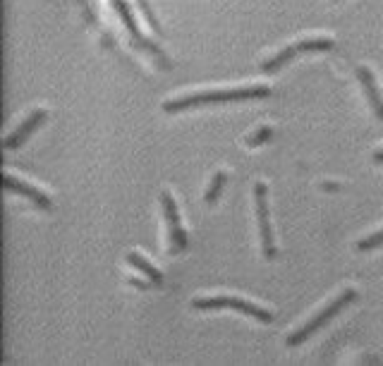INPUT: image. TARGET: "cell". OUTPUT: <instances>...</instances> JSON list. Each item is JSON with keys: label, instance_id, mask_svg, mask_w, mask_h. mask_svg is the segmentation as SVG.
Wrapping results in <instances>:
<instances>
[{"label": "cell", "instance_id": "obj_1", "mask_svg": "<svg viewBox=\"0 0 383 366\" xmlns=\"http://www.w3.org/2000/svg\"><path fill=\"white\" fill-rule=\"evenodd\" d=\"M271 86L254 84V86H237V89H213V91H194V94L177 96L163 103L166 113H182V110L197 108L206 103H232V101H249V99H269Z\"/></svg>", "mask_w": 383, "mask_h": 366}, {"label": "cell", "instance_id": "obj_2", "mask_svg": "<svg viewBox=\"0 0 383 366\" xmlns=\"http://www.w3.org/2000/svg\"><path fill=\"white\" fill-rule=\"evenodd\" d=\"M357 300V290L355 287H347V290H343L341 295L336 297V300L331 302V304L326 306V309H321L317 316H314L312 321H309L307 326H302L299 330H295L293 335H288V347H297V345H302L307 338H312L314 333H317L319 328H323V326L328 324L331 319H336L338 314H341L343 309H345L347 304H352V302Z\"/></svg>", "mask_w": 383, "mask_h": 366}, {"label": "cell", "instance_id": "obj_3", "mask_svg": "<svg viewBox=\"0 0 383 366\" xmlns=\"http://www.w3.org/2000/svg\"><path fill=\"white\" fill-rule=\"evenodd\" d=\"M192 309L197 311H216V309H235L242 311L247 316H254L261 324H271L273 321V314L264 306L254 304V302H247L242 297H227V295H218V297H199V300L192 302Z\"/></svg>", "mask_w": 383, "mask_h": 366}, {"label": "cell", "instance_id": "obj_4", "mask_svg": "<svg viewBox=\"0 0 383 366\" xmlns=\"http://www.w3.org/2000/svg\"><path fill=\"white\" fill-rule=\"evenodd\" d=\"M161 202H163V211H166V221H168V232H171V249L168 254L175 256V254L185 252L187 247V232L180 223V213H177V204L173 199V194L168 189L161 192Z\"/></svg>", "mask_w": 383, "mask_h": 366}, {"label": "cell", "instance_id": "obj_5", "mask_svg": "<svg viewBox=\"0 0 383 366\" xmlns=\"http://www.w3.org/2000/svg\"><path fill=\"white\" fill-rule=\"evenodd\" d=\"M266 184L256 182L254 184V202H256V218H259V232H261V249H264L266 258L275 256L273 247V235H271V223H269V204H266Z\"/></svg>", "mask_w": 383, "mask_h": 366}, {"label": "cell", "instance_id": "obj_6", "mask_svg": "<svg viewBox=\"0 0 383 366\" xmlns=\"http://www.w3.org/2000/svg\"><path fill=\"white\" fill-rule=\"evenodd\" d=\"M3 184H5V189H8V192L19 194V197H27L29 202H32L34 206L41 208V211H51V208H53V202L46 197V194L41 192V189H38V187H32V184L24 182V180H17L14 175H5Z\"/></svg>", "mask_w": 383, "mask_h": 366}, {"label": "cell", "instance_id": "obj_7", "mask_svg": "<svg viewBox=\"0 0 383 366\" xmlns=\"http://www.w3.org/2000/svg\"><path fill=\"white\" fill-rule=\"evenodd\" d=\"M113 5H115V10L120 12V17H123V22H125V27L129 29V34H132V38H134V43H137L139 48H144V51H149L151 56H156V60L161 62L163 67L168 65L166 62V56H163L161 51H158L156 46H151V43L147 41V38L139 34V29H137V24H134V19H132V14H129V10H127V5H125V0H113Z\"/></svg>", "mask_w": 383, "mask_h": 366}, {"label": "cell", "instance_id": "obj_8", "mask_svg": "<svg viewBox=\"0 0 383 366\" xmlns=\"http://www.w3.org/2000/svg\"><path fill=\"white\" fill-rule=\"evenodd\" d=\"M46 108H36V110H32L29 113V118L22 122V125L17 127V130L12 132V134L5 139V149L8 151H12V149H17L19 144H24V141L29 139V134H32L34 130H36L38 125H41L43 120H46Z\"/></svg>", "mask_w": 383, "mask_h": 366}, {"label": "cell", "instance_id": "obj_9", "mask_svg": "<svg viewBox=\"0 0 383 366\" xmlns=\"http://www.w3.org/2000/svg\"><path fill=\"white\" fill-rule=\"evenodd\" d=\"M357 80H360L362 89H365V96L369 99V106L376 113V118L383 120V99H381L379 86H376V80H374V75H371L369 67H357Z\"/></svg>", "mask_w": 383, "mask_h": 366}, {"label": "cell", "instance_id": "obj_10", "mask_svg": "<svg viewBox=\"0 0 383 366\" xmlns=\"http://www.w3.org/2000/svg\"><path fill=\"white\" fill-rule=\"evenodd\" d=\"M297 43H290V46H285V48H280L275 56H271L269 60H264L261 62V72L264 75H271V72H278L280 67L283 65H288L290 60H293L295 56H297Z\"/></svg>", "mask_w": 383, "mask_h": 366}, {"label": "cell", "instance_id": "obj_11", "mask_svg": "<svg viewBox=\"0 0 383 366\" xmlns=\"http://www.w3.org/2000/svg\"><path fill=\"white\" fill-rule=\"evenodd\" d=\"M127 263L129 266H134V268H139V271L144 273V276L149 278V280L153 282V285H163V273L158 271L156 266H153V263H149L147 258L142 256V254H127Z\"/></svg>", "mask_w": 383, "mask_h": 366}, {"label": "cell", "instance_id": "obj_12", "mask_svg": "<svg viewBox=\"0 0 383 366\" xmlns=\"http://www.w3.org/2000/svg\"><path fill=\"white\" fill-rule=\"evenodd\" d=\"M333 46H336V43H333V38H328V36L302 38V41H297L299 53H304V51H331Z\"/></svg>", "mask_w": 383, "mask_h": 366}, {"label": "cell", "instance_id": "obj_13", "mask_svg": "<svg viewBox=\"0 0 383 366\" xmlns=\"http://www.w3.org/2000/svg\"><path fill=\"white\" fill-rule=\"evenodd\" d=\"M225 182H227V175H225V170H218V173L213 175L211 184H208L206 194H203V199H206V204H213L218 197H221V189L225 187Z\"/></svg>", "mask_w": 383, "mask_h": 366}, {"label": "cell", "instance_id": "obj_14", "mask_svg": "<svg viewBox=\"0 0 383 366\" xmlns=\"http://www.w3.org/2000/svg\"><path fill=\"white\" fill-rule=\"evenodd\" d=\"M271 139H273V127L264 125V127H259L254 134L247 136L245 144L249 146V149H254V146H261V144H266V141H271Z\"/></svg>", "mask_w": 383, "mask_h": 366}, {"label": "cell", "instance_id": "obj_15", "mask_svg": "<svg viewBox=\"0 0 383 366\" xmlns=\"http://www.w3.org/2000/svg\"><path fill=\"white\" fill-rule=\"evenodd\" d=\"M379 247H383V230L357 242V249H360V252H371V249H379Z\"/></svg>", "mask_w": 383, "mask_h": 366}, {"label": "cell", "instance_id": "obj_16", "mask_svg": "<svg viewBox=\"0 0 383 366\" xmlns=\"http://www.w3.org/2000/svg\"><path fill=\"white\" fill-rule=\"evenodd\" d=\"M137 3H139V10H142V14H144V17H147L149 27H151L153 32L161 34V24H158V19L153 17V12H151V10H149V3H147V0H137Z\"/></svg>", "mask_w": 383, "mask_h": 366}, {"label": "cell", "instance_id": "obj_17", "mask_svg": "<svg viewBox=\"0 0 383 366\" xmlns=\"http://www.w3.org/2000/svg\"><path fill=\"white\" fill-rule=\"evenodd\" d=\"M127 282L129 285H134V287H139V290H149V285L144 280H137V278H127Z\"/></svg>", "mask_w": 383, "mask_h": 366}, {"label": "cell", "instance_id": "obj_18", "mask_svg": "<svg viewBox=\"0 0 383 366\" xmlns=\"http://www.w3.org/2000/svg\"><path fill=\"white\" fill-rule=\"evenodd\" d=\"M338 187H341V184H336V182H323V189H328V192H336Z\"/></svg>", "mask_w": 383, "mask_h": 366}, {"label": "cell", "instance_id": "obj_19", "mask_svg": "<svg viewBox=\"0 0 383 366\" xmlns=\"http://www.w3.org/2000/svg\"><path fill=\"white\" fill-rule=\"evenodd\" d=\"M374 160H376V163H383V149L376 151V154H374Z\"/></svg>", "mask_w": 383, "mask_h": 366}]
</instances>
